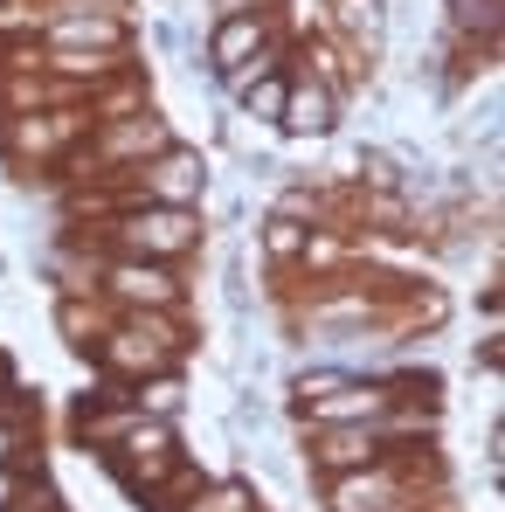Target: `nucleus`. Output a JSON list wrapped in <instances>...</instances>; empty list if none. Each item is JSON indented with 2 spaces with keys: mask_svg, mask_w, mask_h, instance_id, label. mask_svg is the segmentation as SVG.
Returning <instances> with one entry per match:
<instances>
[{
  "mask_svg": "<svg viewBox=\"0 0 505 512\" xmlns=\"http://www.w3.org/2000/svg\"><path fill=\"white\" fill-rule=\"evenodd\" d=\"M97 367L118 388H132L146 374H173L180 367V326H173V312H118L97 333Z\"/></svg>",
  "mask_w": 505,
  "mask_h": 512,
  "instance_id": "nucleus-1",
  "label": "nucleus"
},
{
  "mask_svg": "<svg viewBox=\"0 0 505 512\" xmlns=\"http://www.w3.org/2000/svg\"><path fill=\"white\" fill-rule=\"evenodd\" d=\"M201 215L194 208H160V201H132L125 215L104 222V243L118 256H146V263H180L201 250Z\"/></svg>",
  "mask_w": 505,
  "mask_h": 512,
  "instance_id": "nucleus-2",
  "label": "nucleus"
},
{
  "mask_svg": "<svg viewBox=\"0 0 505 512\" xmlns=\"http://www.w3.org/2000/svg\"><path fill=\"white\" fill-rule=\"evenodd\" d=\"M84 125H90L84 104L21 111V118H0V153H7V167H49V160H63L84 139Z\"/></svg>",
  "mask_w": 505,
  "mask_h": 512,
  "instance_id": "nucleus-3",
  "label": "nucleus"
},
{
  "mask_svg": "<svg viewBox=\"0 0 505 512\" xmlns=\"http://www.w3.org/2000/svg\"><path fill=\"white\" fill-rule=\"evenodd\" d=\"M90 291L111 298L118 312H180V298H187L180 270L173 263H146V256H104Z\"/></svg>",
  "mask_w": 505,
  "mask_h": 512,
  "instance_id": "nucleus-4",
  "label": "nucleus"
},
{
  "mask_svg": "<svg viewBox=\"0 0 505 512\" xmlns=\"http://www.w3.org/2000/svg\"><path fill=\"white\" fill-rule=\"evenodd\" d=\"M201 194H208V160H201L194 146H180V139H173L167 153H153V160L125 167V208H132V201H160V208H194Z\"/></svg>",
  "mask_w": 505,
  "mask_h": 512,
  "instance_id": "nucleus-5",
  "label": "nucleus"
},
{
  "mask_svg": "<svg viewBox=\"0 0 505 512\" xmlns=\"http://www.w3.org/2000/svg\"><path fill=\"white\" fill-rule=\"evenodd\" d=\"M416 485H422V464L402 471V443H395L388 457L326 478V512H388V506H402V499H416Z\"/></svg>",
  "mask_w": 505,
  "mask_h": 512,
  "instance_id": "nucleus-6",
  "label": "nucleus"
},
{
  "mask_svg": "<svg viewBox=\"0 0 505 512\" xmlns=\"http://www.w3.org/2000/svg\"><path fill=\"white\" fill-rule=\"evenodd\" d=\"M104 464L125 478V492H153L160 478H167L173 464H180V436H173V423H153V416H132L125 423V436L118 443H104Z\"/></svg>",
  "mask_w": 505,
  "mask_h": 512,
  "instance_id": "nucleus-7",
  "label": "nucleus"
},
{
  "mask_svg": "<svg viewBox=\"0 0 505 512\" xmlns=\"http://www.w3.org/2000/svg\"><path fill=\"white\" fill-rule=\"evenodd\" d=\"M173 132L160 111H132V118H104L97 132H90V153L77 167H104V173H125L139 167V160H153V153H167Z\"/></svg>",
  "mask_w": 505,
  "mask_h": 512,
  "instance_id": "nucleus-8",
  "label": "nucleus"
},
{
  "mask_svg": "<svg viewBox=\"0 0 505 512\" xmlns=\"http://www.w3.org/2000/svg\"><path fill=\"white\" fill-rule=\"evenodd\" d=\"M277 132H284V139H312V146L333 139L339 132V97L319 84V77H291V84H284V111H277Z\"/></svg>",
  "mask_w": 505,
  "mask_h": 512,
  "instance_id": "nucleus-9",
  "label": "nucleus"
},
{
  "mask_svg": "<svg viewBox=\"0 0 505 512\" xmlns=\"http://www.w3.org/2000/svg\"><path fill=\"white\" fill-rule=\"evenodd\" d=\"M270 49V14H222V28H215V42H208V70L215 77H229V70H243L250 56Z\"/></svg>",
  "mask_w": 505,
  "mask_h": 512,
  "instance_id": "nucleus-10",
  "label": "nucleus"
},
{
  "mask_svg": "<svg viewBox=\"0 0 505 512\" xmlns=\"http://www.w3.org/2000/svg\"><path fill=\"white\" fill-rule=\"evenodd\" d=\"M125 402H132L139 416H153V423H173V416L187 409V381H180V367H173V374H146V381L125 388Z\"/></svg>",
  "mask_w": 505,
  "mask_h": 512,
  "instance_id": "nucleus-11",
  "label": "nucleus"
},
{
  "mask_svg": "<svg viewBox=\"0 0 505 512\" xmlns=\"http://www.w3.org/2000/svg\"><path fill=\"white\" fill-rule=\"evenodd\" d=\"M173 512H263V499H256V485H243V478H222V485H194V499Z\"/></svg>",
  "mask_w": 505,
  "mask_h": 512,
  "instance_id": "nucleus-12",
  "label": "nucleus"
},
{
  "mask_svg": "<svg viewBox=\"0 0 505 512\" xmlns=\"http://www.w3.org/2000/svg\"><path fill=\"white\" fill-rule=\"evenodd\" d=\"M305 243H312V229L298 215H270L263 222V256L270 263H305Z\"/></svg>",
  "mask_w": 505,
  "mask_h": 512,
  "instance_id": "nucleus-13",
  "label": "nucleus"
},
{
  "mask_svg": "<svg viewBox=\"0 0 505 512\" xmlns=\"http://www.w3.org/2000/svg\"><path fill=\"white\" fill-rule=\"evenodd\" d=\"M21 450H28V423H7V416H0V471H7Z\"/></svg>",
  "mask_w": 505,
  "mask_h": 512,
  "instance_id": "nucleus-14",
  "label": "nucleus"
},
{
  "mask_svg": "<svg viewBox=\"0 0 505 512\" xmlns=\"http://www.w3.org/2000/svg\"><path fill=\"white\" fill-rule=\"evenodd\" d=\"M21 485H28V478H21V471L7 464V471H0V512H14V506H21Z\"/></svg>",
  "mask_w": 505,
  "mask_h": 512,
  "instance_id": "nucleus-15",
  "label": "nucleus"
},
{
  "mask_svg": "<svg viewBox=\"0 0 505 512\" xmlns=\"http://www.w3.org/2000/svg\"><path fill=\"white\" fill-rule=\"evenodd\" d=\"M215 14H270V0H215Z\"/></svg>",
  "mask_w": 505,
  "mask_h": 512,
  "instance_id": "nucleus-16",
  "label": "nucleus"
},
{
  "mask_svg": "<svg viewBox=\"0 0 505 512\" xmlns=\"http://www.w3.org/2000/svg\"><path fill=\"white\" fill-rule=\"evenodd\" d=\"M0 409H7V367H0Z\"/></svg>",
  "mask_w": 505,
  "mask_h": 512,
  "instance_id": "nucleus-17",
  "label": "nucleus"
}]
</instances>
